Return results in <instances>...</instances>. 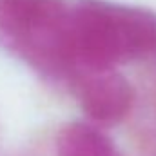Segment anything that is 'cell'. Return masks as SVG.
I'll return each instance as SVG.
<instances>
[{
	"mask_svg": "<svg viewBox=\"0 0 156 156\" xmlns=\"http://www.w3.org/2000/svg\"><path fill=\"white\" fill-rule=\"evenodd\" d=\"M154 49H156V47H154Z\"/></svg>",
	"mask_w": 156,
	"mask_h": 156,
	"instance_id": "5",
	"label": "cell"
},
{
	"mask_svg": "<svg viewBox=\"0 0 156 156\" xmlns=\"http://www.w3.org/2000/svg\"><path fill=\"white\" fill-rule=\"evenodd\" d=\"M69 13L64 0H0V42L42 75L67 80Z\"/></svg>",
	"mask_w": 156,
	"mask_h": 156,
	"instance_id": "2",
	"label": "cell"
},
{
	"mask_svg": "<svg viewBox=\"0 0 156 156\" xmlns=\"http://www.w3.org/2000/svg\"><path fill=\"white\" fill-rule=\"evenodd\" d=\"M82 111L96 123H116L129 115L134 91L115 67H87L69 78Z\"/></svg>",
	"mask_w": 156,
	"mask_h": 156,
	"instance_id": "3",
	"label": "cell"
},
{
	"mask_svg": "<svg viewBox=\"0 0 156 156\" xmlns=\"http://www.w3.org/2000/svg\"><path fill=\"white\" fill-rule=\"evenodd\" d=\"M69 78L87 67H115L156 47V15L134 5L80 0L69 13Z\"/></svg>",
	"mask_w": 156,
	"mask_h": 156,
	"instance_id": "1",
	"label": "cell"
},
{
	"mask_svg": "<svg viewBox=\"0 0 156 156\" xmlns=\"http://www.w3.org/2000/svg\"><path fill=\"white\" fill-rule=\"evenodd\" d=\"M56 156H120V153L100 129L85 122H69L56 136Z\"/></svg>",
	"mask_w": 156,
	"mask_h": 156,
	"instance_id": "4",
	"label": "cell"
}]
</instances>
